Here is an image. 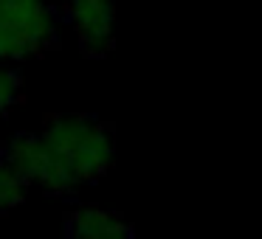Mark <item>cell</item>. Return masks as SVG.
Here are the masks:
<instances>
[{"instance_id":"obj_1","label":"cell","mask_w":262,"mask_h":239,"mask_svg":"<svg viewBox=\"0 0 262 239\" xmlns=\"http://www.w3.org/2000/svg\"><path fill=\"white\" fill-rule=\"evenodd\" d=\"M40 135L54 149L74 188L96 183L113 166V135L91 115H51Z\"/></svg>"},{"instance_id":"obj_2","label":"cell","mask_w":262,"mask_h":239,"mask_svg":"<svg viewBox=\"0 0 262 239\" xmlns=\"http://www.w3.org/2000/svg\"><path fill=\"white\" fill-rule=\"evenodd\" d=\"M57 42V14L48 0H0V65L23 62Z\"/></svg>"},{"instance_id":"obj_3","label":"cell","mask_w":262,"mask_h":239,"mask_svg":"<svg viewBox=\"0 0 262 239\" xmlns=\"http://www.w3.org/2000/svg\"><path fill=\"white\" fill-rule=\"evenodd\" d=\"M6 160L12 163V169L23 177L29 186H37L48 194H71L68 175L62 172L54 149L46 144L42 135H31V132H20L9 141V147L3 149Z\"/></svg>"},{"instance_id":"obj_4","label":"cell","mask_w":262,"mask_h":239,"mask_svg":"<svg viewBox=\"0 0 262 239\" xmlns=\"http://www.w3.org/2000/svg\"><path fill=\"white\" fill-rule=\"evenodd\" d=\"M65 14L74 29L79 48L88 57L99 59L113 51L116 31V3L113 0H68Z\"/></svg>"},{"instance_id":"obj_5","label":"cell","mask_w":262,"mask_h":239,"mask_svg":"<svg viewBox=\"0 0 262 239\" xmlns=\"http://www.w3.org/2000/svg\"><path fill=\"white\" fill-rule=\"evenodd\" d=\"M65 228L74 239H121L133 236V225L121 214L99 205H79L68 211Z\"/></svg>"},{"instance_id":"obj_6","label":"cell","mask_w":262,"mask_h":239,"mask_svg":"<svg viewBox=\"0 0 262 239\" xmlns=\"http://www.w3.org/2000/svg\"><path fill=\"white\" fill-rule=\"evenodd\" d=\"M26 186L29 183L12 169V163L6 160V155L0 152V214L17 208L26 200Z\"/></svg>"},{"instance_id":"obj_7","label":"cell","mask_w":262,"mask_h":239,"mask_svg":"<svg viewBox=\"0 0 262 239\" xmlns=\"http://www.w3.org/2000/svg\"><path fill=\"white\" fill-rule=\"evenodd\" d=\"M20 87H23V79H20L17 70L0 65V118L9 113V110L17 104L20 99Z\"/></svg>"}]
</instances>
